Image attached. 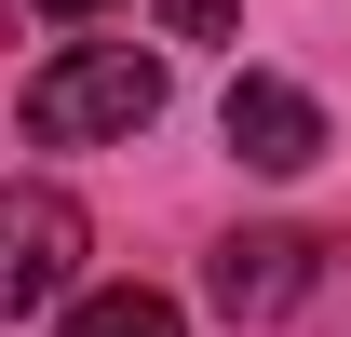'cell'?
Segmentation results:
<instances>
[{"instance_id": "obj_1", "label": "cell", "mask_w": 351, "mask_h": 337, "mask_svg": "<svg viewBox=\"0 0 351 337\" xmlns=\"http://www.w3.org/2000/svg\"><path fill=\"white\" fill-rule=\"evenodd\" d=\"M149 122H162V54H135V41H82V54H54L27 82V135H54V149L149 135Z\"/></svg>"}, {"instance_id": "obj_2", "label": "cell", "mask_w": 351, "mask_h": 337, "mask_svg": "<svg viewBox=\"0 0 351 337\" xmlns=\"http://www.w3.org/2000/svg\"><path fill=\"white\" fill-rule=\"evenodd\" d=\"M82 203L68 189H0V310H41V297H68V270H82Z\"/></svg>"}, {"instance_id": "obj_3", "label": "cell", "mask_w": 351, "mask_h": 337, "mask_svg": "<svg viewBox=\"0 0 351 337\" xmlns=\"http://www.w3.org/2000/svg\"><path fill=\"white\" fill-rule=\"evenodd\" d=\"M311 270H324L311 229H230L217 270H203V297H217L230 324H270V310H298V297H311Z\"/></svg>"}, {"instance_id": "obj_4", "label": "cell", "mask_w": 351, "mask_h": 337, "mask_svg": "<svg viewBox=\"0 0 351 337\" xmlns=\"http://www.w3.org/2000/svg\"><path fill=\"white\" fill-rule=\"evenodd\" d=\"M217 135H230V162H257V175H298V162H324V108H311L298 82H270V68H243V82H230Z\"/></svg>"}, {"instance_id": "obj_5", "label": "cell", "mask_w": 351, "mask_h": 337, "mask_svg": "<svg viewBox=\"0 0 351 337\" xmlns=\"http://www.w3.org/2000/svg\"><path fill=\"white\" fill-rule=\"evenodd\" d=\"M54 337H189L176 324V297H149V284H108V297H82Z\"/></svg>"}, {"instance_id": "obj_6", "label": "cell", "mask_w": 351, "mask_h": 337, "mask_svg": "<svg viewBox=\"0 0 351 337\" xmlns=\"http://www.w3.org/2000/svg\"><path fill=\"white\" fill-rule=\"evenodd\" d=\"M162 27H176V41H217V27H230V0H162Z\"/></svg>"}, {"instance_id": "obj_7", "label": "cell", "mask_w": 351, "mask_h": 337, "mask_svg": "<svg viewBox=\"0 0 351 337\" xmlns=\"http://www.w3.org/2000/svg\"><path fill=\"white\" fill-rule=\"evenodd\" d=\"M41 14H108V0H41Z\"/></svg>"}]
</instances>
